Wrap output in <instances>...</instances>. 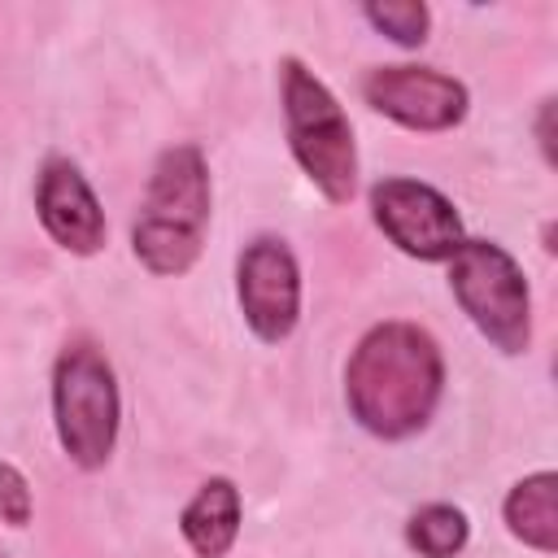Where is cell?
I'll return each instance as SVG.
<instances>
[{"instance_id": "cell-1", "label": "cell", "mask_w": 558, "mask_h": 558, "mask_svg": "<svg viewBox=\"0 0 558 558\" xmlns=\"http://www.w3.org/2000/svg\"><path fill=\"white\" fill-rule=\"evenodd\" d=\"M445 397V353L418 323H375L344 362V405L375 440L418 436Z\"/></svg>"}, {"instance_id": "cell-2", "label": "cell", "mask_w": 558, "mask_h": 558, "mask_svg": "<svg viewBox=\"0 0 558 558\" xmlns=\"http://www.w3.org/2000/svg\"><path fill=\"white\" fill-rule=\"evenodd\" d=\"M209 166L201 144H170L153 161L140 218L131 227V253L148 275L174 279L187 275L205 248L209 231Z\"/></svg>"}, {"instance_id": "cell-3", "label": "cell", "mask_w": 558, "mask_h": 558, "mask_svg": "<svg viewBox=\"0 0 558 558\" xmlns=\"http://www.w3.org/2000/svg\"><path fill=\"white\" fill-rule=\"evenodd\" d=\"M279 100H283L288 148L301 174L323 192V201L349 205L357 192V144H353V126L336 92L301 57H283Z\"/></svg>"}, {"instance_id": "cell-4", "label": "cell", "mask_w": 558, "mask_h": 558, "mask_svg": "<svg viewBox=\"0 0 558 558\" xmlns=\"http://www.w3.org/2000/svg\"><path fill=\"white\" fill-rule=\"evenodd\" d=\"M122 392L105 349L87 336L70 340L52 362V427L78 471H100L113 458Z\"/></svg>"}, {"instance_id": "cell-5", "label": "cell", "mask_w": 558, "mask_h": 558, "mask_svg": "<svg viewBox=\"0 0 558 558\" xmlns=\"http://www.w3.org/2000/svg\"><path fill=\"white\" fill-rule=\"evenodd\" d=\"M449 292L497 353L514 357L532 344V288L497 240H462L449 257Z\"/></svg>"}, {"instance_id": "cell-6", "label": "cell", "mask_w": 558, "mask_h": 558, "mask_svg": "<svg viewBox=\"0 0 558 558\" xmlns=\"http://www.w3.org/2000/svg\"><path fill=\"white\" fill-rule=\"evenodd\" d=\"M375 227L414 262H449L462 248V218L445 192L418 179H379L366 192Z\"/></svg>"}, {"instance_id": "cell-7", "label": "cell", "mask_w": 558, "mask_h": 558, "mask_svg": "<svg viewBox=\"0 0 558 558\" xmlns=\"http://www.w3.org/2000/svg\"><path fill=\"white\" fill-rule=\"evenodd\" d=\"M235 296L262 344H283L301 323V266L288 240L253 235L235 262Z\"/></svg>"}, {"instance_id": "cell-8", "label": "cell", "mask_w": 558, "mask_h": 558, "mask_svg": "<svg viewBox=\"0 0 558 558\" xmlns=\"http://www.w3.org/2000/svg\"><path fill=\"white\" fill-rule=\"evenodd\" d=\"M362 100L388 122L423 135L453 131L471 109L466 83L432 65H375L362 78Z\"/></svg>"}, {"instance_id": "cell-9", "label": "cell", "mask_w": 558, "mask_h": 558, "mask_svg": "<svg viewBox=\"0 0 558 558\" xmlns=\"http://www.w3.org/2000/svg\"><path fill=\"white\" fill-rule=\"evenodd\" d=\"M35 214H39V227L48 231V240L57 248H65L70 257H96L105 248V235H109L105 209H100L87 174L70 157H48L39 166Z\"/></svg>"}, {"instance_id": "cell-10", "label": "cell", "mask_w": 558, "mask_h": 558, "mask_svg": "<svg viewBox=\"0 0 558 558\" xmlns=\"http://www.w3.org/2000/svg\"><path fill=\"white\" fill-rule=\"evenodd\" d=\"M240 519H244V506H240V488L235 480L227 475H209L192 501L183 506L179 514V536L187 541V549L196 558H227L235 536H240Z\"/></svg>"}, {"instance_id": "cell-11", "label": "cell", "mask_w": 558, "mask_h": 558, "mask_svg": "<svg viewBox=\"0 0 558 558\" xmlns=\"http://www.w3.org/2000/svg\"><path fill=\"white\" fill-rule=\"evenodd\" d=\"M501 519H506V532L514 541H523L527 549L558 554V475L554 471L523 475L506 493Z\"/></svg>"}, {"instance_id": "cell-12", "label": "cell", "mask_w": 558, "mask_h": 558, "mask_svg": "<svg viewBox=\"0 0 558 558\" xmlns=\"http://www.w3.org/2000/svg\"><path fill=\"white\" fill-rule=\"evenodd\" d=\"M471 541V519L453 501H427L405 519V545L418 558H458Z\"/></svg>"}, {"instance_id": "cell-13", "label": "cell", "mask_w": 558, "mask_h": 558, "mask_svg": "<svg viewBox=\"0 0 558 558\" xmlns=\"http://www.w3.org/2000/svg\"><path fill=\"white\" fill-rule=\"evenodd\" d=\"M362 17L397 48H423L432 31V9L423 0H371L362 4Z\"/></svg>"}, {"instance_id": "cell-14", "label": "cell", "mask_w": 558, "mask_h": 558, "mask_svg": "<svg viewBox=\"0 0 558 558\" xmlns=\"http://www.w3.org/2000/svg\"><path fill=\"white\" fill-rule=\"evenodd\" d=\"M31 514H35V497H31L26 475L13 462H0V519L9 527H26Z\"/></svg>"}, {"instance_id": "cell-15", "label": "cell", "mask_w": 558, "mask_h": 558, "mask_svg": "<svg viewBox=\"0 0 558 558\" xmlns=\"http://www.w3.org/2000/svg\"><path fill=\"white\" fill-rule=\"evenodd\" d=\"M549 118H554V100H541V122H536V135H541V153H545V161L554 166V140H549Z\"/></svg>"}, {"instance_id": "cell-16", "label": "cell", "mask_w": 558, "mask_h": 558, "mask_svg": "<svg viewBox=\"0 0 558 558\" xmlns=\"http://www.w3.org/2000/svg\"><path fill=\"white\" fill-rule=\"evenodd\" d=\"M0 558H4V554H0Z\"/></svg>"}]
</instances>
